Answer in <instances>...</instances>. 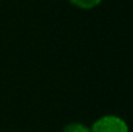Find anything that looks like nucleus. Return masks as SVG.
<instances>
[{"instance_id":"1","label":"nucleus","mask_w":133,"mask_h":132,"mask_svg":"<svg viewBox=\"0 0 133 132\" xmlns=\"http://www.w3.org/2000/svg\"><path fill=\"white\" fill-rule=\"evenodd\" d=\"M89 128L90 132H129L127 122L118 115H103L96 119Z\"/></svg>"},{"instance_id":"2","label":"nucleus","mask_w":133,"mask_h":132,"mask_svg":"<svg viewBox=\"0 0 133 132\" xmlns=\"http://www.w3.org/2000/svg\"><path fill=\"white\" fill-rule=\"evenodd\" d=\"M69 1L80 9H93L98 7L102 0H69Z\"/></svg>"},{"instance_id":"3","label":"nucleus","mask_w":133,"mask_h":132,"mask_svg":"<svg viewBox=\"0 0 133 132\" xmlns=\"http://www.w3.org/2000/svg\"><path fill=\"white\" fill-rule=\"evenodd\" d=\"M62 132H90V128L88 126L83 124V123H79V122H72V123H69L63 127Z\"/></svg>"}]
</instances>
